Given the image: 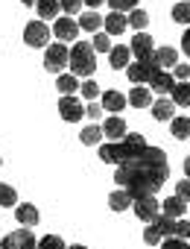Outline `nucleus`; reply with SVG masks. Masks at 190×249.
I'll return each mask as SVG.
<instances>
[{"label": "nucleus", "instance_id": "obj_1", "mask_svg": "<svg viewBox=\"0 0 190 249\" xmlns=\"http://www.w3.org/2000/svg\"><path fill=\"white\" fill-rule=\"evenodd\" d=\"M167 176H170V164H167L164 150L161 147H149V144H146V150L141 156L117 164V170H114L117 188H126L132 194V199L158 194L164 188Z\"/></svg>", "mask_w": 190, "mask_h": 249}, {"label": "nucleus", "instance_id": "obj_2", "mask_svg": "<svg viewBox=\"0 0 190 249\" xmlns=\"http://www.w3.org/2000/svg\"><path fill=\"white\" fill-rule=\"evenodd\" d=\"M146 150V138L141 135V132H126V138H120V141H109V144H100V159L106 161V164H123V161H129V159H135V156H141Z\"/></svg>", "mask_w": 190, "mask_h": 249}, {"label": "nucleus", "instance_id": "obj_3", "mask_svg": "<svg viewBox=\"0 0 190 249\" xmlns=\"http://www.w3.org/2000/svg\"><path fill=\"white\" fill-rule=\"evenodd\" d=\"M70 73L73 76H94L97 73V50L91 47V41H76L70 47Z\"/></svg>", "mask_w": 190, "mask_h": 249}, {"label": "nucleus", "instance_id": "obj_4", "mask_svg": "<svg viewBox=\"0 0 190 249\" xmlns=\"http://www.w3.org/2000/svg\"><path fill=\"white\" fill-rule=\"evenodd\" d=\"M67 62H70V47H67V44H62V41L47 44V53H44V68H47L50 73H62V71L67 68Z\"/></svg>", "mask_w": 190, "mask_h": 249}, {"label": "nucleus", "instance_id": "obj_5", "mask_svg": "<svg viewBox=\"0 0 190 249\" xmlns=\"http://www.w3.org/2000/svg\"><path fill=\"white\" fill-rule=\"evenodd\" d=\"M50 36H53V30L47 27V21H30L24 27V41L30 47H47L50 44Z\"/></svg>", "mask_w": 190, "mask_h": 249}, {"label": "nucleus", "instance_id": "obj_6", "mask_svg": "<svg viewBox=\"0 0 190 249\" xmlns=\"http://www.w3.org/2000/svg\"><path fill=\"white\" fill-rule=\"evenodd\" d=\"M35 246H38V240L27 226H21L18 231H9L3 240H0V249H35Z\"/></svg>", "mask_w": 190, "mask_h": 249}, {"label": "nucleus", "instance_id": "obj_7", "mask_svg": "<svg viewBox=\"0 0 190 249\" xmlns=\"http://www.w3.org/2000/svg\"><path fill=\"white\" fill-rule=\"evenodd\" d=\"M132 211H135V217H138L141 223H152V220L161 214V202L155 199V194H149V196H138V199L132 202Z\"/></svg>", "mask_w": 190, "mask_h": 249}, {"label": "nucleus", "instance_id": "obj_8", "mask_svg": "<svg viewBox=\"0 0 190 249\" xmlns=\"http://www.w3.org/2000/svg\"><path fill=\"white\" fill-rule=\"evenodd\" d=\"M129 50H132V56H135L138 62H155V44H152V36H146V33L132 36Z\"/></svg>", "mask_w": 190, "mask_h": 249}, {"label": "nucleus", "instance_id": "obj_9", "mask_svg": "<svg viewBox=\"0 0 190 249\" xmlns=\"http://www.w3.org/2000/svg\"><path fill=\"white\" fill-rule=\"evenodd\" d=\"M59 114H62V120L76 123V120L85 117V106H82L79 97H73V94H62V100H59Z\"/></svg>", "mask_w": 190, "mask_h": 249}, {"label": "nucleus", "instance_id": "obj_10", "mask_svg": "<svg viewBox=\"0 0 190 249\" xmlns=\"http://www.w3.org/2000/svg\"><path fill=\"white\" fill-rule=\"evenodd\" d=\"M53 36H56L62 44H67V41H73V38L79 36V24H76L70 15H59L56 24H53Z\"/></svg>", "mask_w": 190, "mask_h": 249}, {"label": "nucleus", "instance_id": "obj_11", "mask_svg": "<svg viewBox=\"0 0 190 249\" xmlns=\"http://www.w3.org/2000/svg\"><path fill=\"white\" fill-rule=\"evenodd\" d=\"M158 71V62H129V68H126V73H129V79L135 82V85H143V82H149V76Z\"/></svg>", "mask_w": 190, "mask_h": 249}, {"label": "nucleus", "instance_id": "obj_12", "mask_svg": "<svg viewBox=\"0 0 190 249\" xmlns=\"http://www.w3.org/2000/svg\"><path fill=\"white\" fill-rule=\"evenodd\" d=\"M149 91L152 94H161V97H170V91H173V85H175V76L173 73H167L164 68H158L152 76H149Z\"/></svg>", "mask_w": 190, "mask_h": 249}, {"label": "nucleus", "instance_id": "obj_13", "mask_svg": "<svg viewBox=\"0 0 190 249\" xmlns=\"http://www.w3.org/2000/svg\"><path fill=\"white\" fill-rule=\"evenodd\" d=\"M126 132H129V126L120 114H111L109 120H103V135L109 141H120V138H126Z\"/></svg>", "mask_w": 190, "mask_h": 249}, {"label": "nucleus", "instance_id": "obj_14", "mask_svg": "<svg viewBox=\"0 0 190 249\" xmlns=\"http://www.w3.org/2000/svg\"><path fill=\"white\" fill-rule=\"evenodd\" d=\"M100 97H103V100H100L103 111H111V114H120V111H123L126 106H129L126 94H120V91H103Z\"/></svg>", "mask_w": 190, "mask_h": 249}, {"label": "nucleus", "instance_id": "obj_15", "mask_svg": "<svg viewBox=\"0 0 190 249\" xmlns=\"http://www.w3.org/2000/svg\"><path fill=\"white\" fill-rule=\"evenodd\" d=\"M103 27H106V36H120V33L129 30V21H126L123 12H109L103 18Z\"/></svg>", "mask_w": 190, "mask_h": 249}, {"label": "nucleus", "instance_id": "obj_16", "mask_svg": "<svg viewBox=\"0 0 190 249\" xmlns=\"http://www.w3.org/2000/svg\"><path fill=\"white\" fill-rule=\"evenodd\" d=\"M129 62H132V50H129V44H117V47L109 50V65H111L114 71L129 68Z\"/></svg>", "mask_w": 190, "mask_h": 249}, {"label": "nucleus", "instance_id": "obj_17", "mask_svg": "<svg viewBox=\"0 0 190 249\" xmlns=\"http://www.w3.org/2000/svg\"><path fill=\"white\" fill-rule=\"evenodd\" d=\"M15 220L21 223V226H27V229H32V226H38V208L32 205V202H24V205H15Z\"/></svg>", "mask_w": 190, "mask_h": 249}, {"label": "nucleus", "instance_id": "obj_18", "mask_svg": "<svg viewBox=\"0 0 190 249\" xmlns=\"http://www.w3.org/2000/svg\"><path fill=\"white\" fill-rule=\"evenodd\" d=\"M126 100H129V106H135V108H149V106H152V91H149L146 85H135V88L126 94Z\"/></svg>", "mask_w": 190, "mask_h": 249}, {"label": "nucleus", "instance_id": "obj_19", "mask_svg": "<svg viewBox=\"0 0 190 249\" xmlns=\"http://www.w3.org/2000/svg\"><path fill=\"white\" fill-rule=\"evenodd\" d=\"M152 117L155 120H173L175 117V103L173 100H167V97H158V100H152Z\"/></svg>", "mask_w": 190, "mask_h": 249}, {"label": "nucleus", "instance_id": "obj_20", "mask_svg": "<svg viewBox=\"0 0 190 249\" xmlns=\"http://www.w3.org/2000/svg\"><path fill=\"white\" fill-rule=\"evenodd\" d=\"M132 194L126 191V188H117V191H111L109 194V208L111 211H126V208H132Z\"/></svg>", "mask_w": 190, "mask_h": 249}, {"label": "nucleus", "instance_id": "obj_21", "mask_svg": "<svg viewBox=\"0 0 190 249\" xmlns=\"http://www.w3.org/2000/svg\"><path fill=\"white\" fill-rule=\"evenodd\" d=\"M76 24H79V30H85V33H97V30L103 27V15H100L97 9H91V12H82Z\"/></svg>", "mask_w": 190, "mask_h": 249}, {"label": "nucleus", "instance_id": "obj_22", "mask_svg": "<svg viewBox=\"0 0 190 249\" xmlns=\"http://www.w3.org/2000/svg\"><path fill=\"white\" fill-rule=\"evenodd\" d=\"M35 9H38V21H56V18H59V12H62L59 0H38Z\"/></svg>", "mask_w": 190, "mask_h": 249}, {"label": "nucleus", "instance_id": "obj_23", "mask_svg": "<svg viewBox=\"0 0 190 249\" xmlns=\"http://www.w3.org/2000/svg\"><path fill=\"white\" fill-rule=\"evenodd\" d=\"M103 138H106V135H103V126H97V123H91V126H85V129L79 132V141H82L85 147H97Z\"/></svg>", "mask_w": 190, "mask_h": 249}, {"label": "nucleus", "instance_id": "obj_24", "mask_svg": "<svg viewBox=\"0 0 190 249\" xmlns=\"http://www.w3.org/2000/svg\"><path fill=\"white\" fill-rule=\"evenodd\" d=\"M155 62H158V68H175L178 65V50L175 47H161V50H155Z\"/></svg>", "mask_w": 190, "mask_h": 249}, {"label": "nucleus", "instance_id": "obj_25", "mask_svg": "<svg viewBox=\"0 0 190 249\" xmlns=\"http://www.w3.org/2000/svg\"><path fill=\"white\" fill-rule=\"evenodd\" d=\"M164 214L173 217V220H178L181 214H187V202H184L181 196H167V199H164Z\"/></svg>", "mask_w": 190, "mask_h": 249}, {"label": "nucleus", "instance_id": "obj_26", "mask_svg": "<svg viewBox=\"0 0 190 249\" xmlns=\"http://www.w3.org/2000/svg\"><path fill=\"white\" fill-rule=\"evenodd\" d=\"M170 132H173V138L187 141L190 138V117H173L170 120Z\"/></svg>", "mask_w": 190, "mask_h": 249}, {"label": "nucleus", "instance_id": "obj_27", "mask_svg": "<svg viewBox=\"0 0 190 249\" xmlns=\"http://www.w3.org/2000/svg\"><path fill=\"white\" fill-rule=\"evenodd\" d=\"M170 100L175 106H190V82H175L170 91Z\"/></svg>", "mask_w": 190, "mask_h": 249}, {"label": "nucleus", "instance_id": "obj_28", "mask_svg": "<svg viewBox=\"0 0 190 249\" xmlns=\"http://www.w3.org/2000/svg\"><path fill=\"white\" fill-rule=\"evenodd\" d=\"M79 85H82V82H79L73 73H59V79H56V88H59L62 94H76Z\"/></svg>", "mask_w": 190, "mask_h": 249}, {"label": "nucleus", "instance_id": "obj_29", "mask_svg": "<svg viewBox=\"0 0 190 249\" xmlns=\"http://www.w3.org/2000/svg\"><path fill=\"white\" fill-rule=\"evenodd\" d=\"M0 205H3V208H15V205H18V194H15L12 185H3V182H0Z\"/></svg>", "mask_w": 190, "mask_h": 249}, {"label": "nucleus", "instance_id": "obj_30", "mask_svg": "<svg viewBox=\"0 0 190 249\" xmlns=\"http://www.w3.org/2000/svg\"><path fill=\"white\" fill-rule=\"evenodd\" d=\"M126 21H129V27H135L138 33H143V27L149 24V15H146L143 9H132V12L126 15Z\"/></svg>", "mask_w": 190, "mask_h": 249}, {"label": "nucleus", "instance_id": "obj_31", "mask_svg": "<svg viewBox=\"0 0 190 249\" xmlns=\"http://www.w3.org/2000/svg\"><path fill=\"white\" fill-rule=\"evenodd\" d=\"M173 21L190 27V3H187V0H184V3H175V6H173Z\"/></svg>", "mask_w": 190, "mask_h": 249}, {"label": "nucleus", "instance_id": "obj_32", "mask_svg": "<svg viewBox=\"0 0 190 249\" xmlns=\"http://www.w3.org/2000/svg\"><path fill=\"white\" fill-rule=\"evenodd\" d=\"M91 47L97 50V53H109V50H111V36H106V33H94Z\"/></svg>", "mask_w": 190, "mask_h": 249}, {"label": "nucleus", "instance_id": "obj_33", "mask_svg": "<svg viewBox=\"0 0 190 249\" xmlns=\"http://www.w3.org/2000/svg\"><path fill=\"white\" fill-rule=\"evenodd\" d=\"M35 249H67V246H64V240H62L59 234H44Z\"/></svg>", "mask_w": 190, "mask_h": 249}, {"label": "nucleus", "instance_id": "obj_34", "mask_svg": "<svg viewBox=\"0 0 190 249\" xmlns=\"http://www.w3.org/2000/svg\"><path fill=\"white\" fill-rule=\"evenodd\" d=\"M106 3L111 6V12H132V9H138V0H106Z\"/></svg>", "mask_w": 190, "mask_h": 249}, {"label": "nucleus", "instance_id": "obj_35", "mask_svg": "<svg viewBox=\"0 0 190 249\" xmlns=\"http://www.w3.org/2000/svg\"><path fill=\"white\" fill-rule=\"evenodd\" d=\"M79 91H82V97H88L91 103H94V97H100V85L94 82V79H85V82L79 85Z\"/></svg>", "mask_w": 190, "mask_h": 249}, {"label": "nucleus", "instance_id": "obj_36", "mask_svg": "<svg viewBox=\"0 0 190 249\" xmlns=\"http://www.w3.org/2000/svg\"><path fill=\"white\" fill-rule=\"evenodd\" d=\"M161 249H190L184 237H164L161 240Z\"/></svg>", "mask_w": 190, "mask_h": 249}, {"label": "nucleus", "instance_id": "obj_37", "mask_svg": "<svg viewBox=\"0 0 190 249\" xmlns=\"http://www.w3.org/2000/svg\"><path fill=\"white\" fill-rule=\"evenodd\" d=\"M59 6L67 15H76V12H82V0H59Z\"/></svg>", "mask_w": 190, "mask_h": 249}, {"label": "nucleus", "instance_id": "obj_38", "mask_svg": "<svg viewBox=\"0 0 190 249\" xmlns=\"http://www.w3.org/2000/svg\"><path fill=\"white\" fill-rule=\"evenodd\" d=\"M85 117L100 120V117H103V106H100V103H88V106H85Z\"/></svg>", "mask_w": 190, "mask_h": 249}, {"label": "nucleus", "instance_id": "obj_39", "mask_svg": "<svg viewBox=\"0 0 190 249\" xmlns=\"http://www.w3.org/2000/svg\"><path fill=\"white\" fill-rule=\"evenodd\" d=\"M173 76H175V82H187V76H190V65H175L173 68Z\"/></svg>", "mask_w": 190, "mask_h": 249}, {"label": "nucleus", "instance_id": "obj_40", "mask_svg": "<svg viewBox=\"0 0 190 249\" xmlns=\"http://www.w3.org/2000/svg\"><path fill=\"white\" fill-rule=\"evenodd\" d=\"M175 196H181L184 202H190V179H181L175 185Z\"/></svg>", "mask_w": 190, "mask_h": 249}, {"label": "nucleus", "instance_id": "obj_41", "mask_svg": "<svg viewBox=\"0 0 190 249\" xmlns=\"http://www.w3.org/2000/svg\"><path fill=\"white\" fill-rule=\"evenodd\" d=\"M175 237H184V240L190 237V220H181V217H178V234H175Z\"/></svg>", "mask_w": 190, "mask_h": 249}, {"label": "nucleus", "instance_id": "obj_42", "mask_svg": "<svg viewBox=\"0 0 190 249\" xmlns=\"http://www.w3.org/2000/svg\"><path fill=\"white\" fill-rule=\"evenodd\" d=\"M181 50L187 53V59H190V27L184 30V36H181Z\"/></svg>", "mask_w": 190, "mask_h": 249}, {"label": "nucleus", "instance_id": "obj_43", "mask_svg": "<svg viewBox=\"0 0 190 249\" xmlns=\"http://www.w3.org/2000/svg\"><path fill=\"white\" fill-rule=\"evenodd\" d=\"M103 3H106V0H82V6H88V9H97Z\"/></svg>", "mask_w": 190, "mask_h": 249}, {"label": "nucleus", "instance_id": "obj_44", "mask_svg": "<svg viewBox=\"0 0 190 249\" xmlns=\"http://www.w3.org/2000/svg\"><path fill=\"white\" fill-rule=\"evenodd\" d=\"M184 176L190 179V159H184Z\"/></svg>", "mask_w": 190, "mask_h": 249}, {"label": "nucleus", "instance_id": "obj_45", "mask_svg": "<svg viewBox=\"0 0 190 249\" xmlns=\"http://www.w3.org/2000/svg\"><path fill=\"white\" fill-rule=\"evenodd\" d=\"M21 3H24V6H35V3H38V0H21Z\"/></svg>", "mask_w": 190, "mask_h": 249}, {"label": "nucleus", "instance_id": "obj_46", "mask_svg": "<svg viewBox=\"0 0 190 249\" xmlns=\"http://www.w3.org/2000/svg\"><path fill=\"white\" fill-rule=\"evenodd\" d=\"M67 249H88V246H82V243H73V246H67Z\"/></svg>", "mask_w": 190, "mask_h": 249}, {"label": "nucleus", "instance_id": "obj_47", "mask_svg": "<svg viewBox=\"0 0 190 249\" xmlns=\"http://www.w3.org/2000/svg\"><path fill=\"white\" fill-rule=\"evenodd\" d=\"M0 167H3V159H0Z\"/></svg>", "mask_w": 190, "mask_h": 249}, {"label": "nucleus", "instance_id": "obj_48", "mask_svg": "<svg viewBox=\"0 0 190 249\" xmlns=\"http://www.w3.org/2000/svg\"><path fill=\"white\" fill-rule=\"evenodd\" d=\"M187 3H190V0H187Z\"/></svg>", "mask_w": 190, "mask_h": 249}]
</instances>
